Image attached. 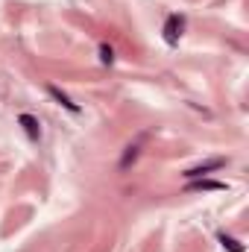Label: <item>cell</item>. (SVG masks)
<instances>
[{
    "label": "cell",
    "mask_w": 249,
    "mask_h": 252,
    "mask_svg": "<svg viewBox=\"0 0 249 252\" xmlns=\"http://www.w3.org/2000/svg\"><path fill=\"white\" fill-rule=\"evenodd\" d=\"M182 30H185V18H182V15H170L167 24H164V41H167V44H179Z\"/></svg>",
    "instance_id": "7a4b0ae2"
},
{
    "label": "cell",
    "mask_w": 249,
    "mask_h": 252,
    "mask_svg": "<svg viewBox=\"0 0 249 252\" xmlns=\"http://www.w3.org/2000/svg\"><path fill=\"white\" fill-rule=\"evenodd\" d=\"M44 88H47V94H50V97L56 100V106H62V109H67L70 115H79V112H82V109H79V106H76V103H73V100H70V97H67L64 91H59V88H56L53 82H47Z\"/></svg>",
    "instance_id": "3957f363"
},
{
    "label": "cell",
    "mask_w": 249,
    "mask_h": 252,
    "mask_svg": "<svg viewBox=\"0 0 249 252\" xmlns=\"http://www.w3.org/2000/svg\"><path fill=\"white\" fill-rule=\"evenodd\" d=\"M100 62H103V64H112V62H115V50H112L109 44H100Z\"/></svg>",
    "instance_id": "ba28073f"
},
{
    "label": "cell",
    "mask_w": 249,
    "mask_h": 252,
    "mask_svg": "<svg viewBox=\"0 0 249 252\" xmlns=\"http://www.w3.org/2000/svg\"><path fill=\"white\" fill-rule=\"evenodd\" d=\"M18 124L24 126V132L30 135V141H38L41 138V124H38V118H32V115H18Z\"/></svg>",
    "instance_id": "277c9868"
},
{
    "label": "cell",
    "mask_w": 249,
    "mask_h": 252,
    "mask_svg": "<svg viewBox=\"0 0 249 252\" xmlns=\"http://www.w3.org/2000/svg\"><path fill=\"white\" fill-rule=\"evenodd\" d=\"M223 167H226V158H223V156H217V158H208V161H199V164L187 167L182 176H185L187 182H190V179H205L208 173H214V170H223Z\"/></svg>",
    "instance_id": "6da1fadb"
},
{
    "label": "cell",
    "mask_w": 249,
    "mask_h": 252,
    "mask_svg": "<svg viewBox=\"0 0 249 252\" xmlns=\"http://www.w3.org/2000/svg\"><path fill=\"white\" fill-rule=\"evenodd\" d=\"M217 241L226 247V250H232V252H244V244L241 241H235V238H229V235H217Z\"/></svg>",
    "instance_id": "8992f818"
},
{
    "label": "cell",
    "mask_w": 249,
    "mask_h": 252,
    "mask_svg": "<svg viewBox=\"0 0 249 252\" xmlns=\"http://www.w3.org/2000/svg\"><path fill=\"white\" fill-rule=\"evenodd\" d=\"M135 158H138V144H129V147H126V153H124V158H121V167H129V161H135Z\"/></svg>",
    "instance_id": "52a82bcc"
},
{
    "label": "cell",
    "mask_w": 249,
    "mask_h": 252,
    "mask_svg": "<svg viewBox=\"0 0 249 252\" xmlns=\"http://www.w3.org/2000/svg\"><path fill=\"white\" fill-rule=\"evenodd\" d=\"M187 190H226V182H214V179H190Z\"/></svg>",
    "instance_id": "5b68a950"
}]
</instances>
